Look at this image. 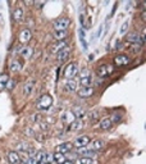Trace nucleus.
Wrapping results in <instances>:
<instances>
[{
  "instance_id": "f257e3e1",
  "label": "nucleus",
  "mask_w": 146,
  "mask_h": 164,
  "mask_svg": "<svg viewBox=\"0 0 146 164\" xmlns=\"http://www.w3.org/2000/svg\"><path fill=\"white\" fill-rule=\"evenodd\" d=\"M53 105V96L50 94H43L36 101V108L38 110H49Z\"/></svg>"
},
{
  "instance_id": "f03ea898",
  "label": "nucleus",
  "mask_w": 146,
  "mask_h": 164,
  "mask_svg": "<svg viewBox=\"0 0 146 164\" xmlns=\"http://www.w3.org/2000/svg\"><path fill=\"white\" fill-rule=\"evenodd\" d=\"M78 65H77V63H74V62H72V63H69L67 67H65V69H64V77L67 78V79H73L77 74H78Z\"/></svg>"
},
{
  "instance_id": "7ed1b4c3",
  "label": "nucleus",
  "mask_w": 146,
  "mask_h": 164,
  "mask_svg": "<svg viewBox=\"0 0 146 164\" xmlns=\"http://www.w3.org/2000/svg\"><path fill=\"white\" fill-rule=\"evenodd\" d=\"M113 72H114V67L112 64H101V65L98 67V69H96L98 76L101 77V78H105V77L110 76Z\"/></svg>"
},
{
  "instance_id": "20e7f679",
  "label": "nucleus",
  "mask_w": 146,
  "mask_h": 164,
  "mask_svg": "<svg viewBox=\"0 0 146 164\" xmlns=\"http://www.w3.org/2000/svg\"><path fill=\"white\" fill-rule=\"evenodd\" d=\"M71 24V19L67 18V17H63V18H59L54 22V30L55 31H67L68 27Z\"/></svg>"
},
{
  "instance_id": "39448f33",
  "label": "nucleus",
  "mask_w": 146,
  "mask_h": 164,
  "mask_svg": "<svg viewBox=\"0 0 146 164\" xmlns=\"http://www.w3.org/2000/svg\"><path fill=\"white\" fill-rule=\"evenodd\" d=\"M79 84L81 87H90L92 84V76L88 69H83L81 72V77H79Z\"/></svg>"
},
{
  "instance_id": "423d86ee",
  "label": "nucleus",
  "mask_w": 146,
  "mask_h": 164,
  "mask_svg": "<svg viewBox=\"0 0 146 164\" xmlns=\"http://www.w3.org/2000/svg\"><path fill=\"white\" fill-rule=\"evenodd\" d=\"M90 137L87 135H81V136H78V137L72 142L73 144V146L74 147H77V149H81V147H86L88 144H90Z\"/></svg>"
},
{
  "instance_id": "0eeeda50",
  "label": "nucleus",
  "mask_w": 146,
  "mask_h": 164,
  "mask_svg": "<svg viewBox=\"0 0 146 164\" xmlns=\"http://www.w3.org/2000/svg\"><path fill=\"white\" fill-rule=\"evenodd\" d=\"M32 38V31L31 28H23L21 32H19V43L21 44H27L28 41Z\"/></svg>"
},
{
  "instance_id": "6e6552de",
  "label": "nucleus",
  "mask_w": 146,
  "mask_h": 164,
  "mask_svg": "<svg viewBox=\"0 0 146 164\" xmlns=\"http://www.w3.org/2000/svg\"><path fill=\"white\" fill-rule=\"evenodd\" d=\"M69 54H71V48H69V46L62 49V50L57 54V59H58V62H59L60 64L64 63L65 60H67V59L69 58Z\"/></svg>"
},
{
  "instance_id": "1a4fd4ad",
  "label": "nucleus",
  "mask_w": 146,
  "mask_h": 164,
  "mask_svg": "<svg viewBox=\"0 0 146 164\" xmlns=\"http://www.w3.org/2000/svg\"><path fill=\"white\" fill-rule=\"evenodd\" d=\"M77 86H78V84L76 79H67L64 82V91L72 94V92L77 91Z\"/></svg>"
},
{
  "instance_id": "9d476101",
  "label": "nucleus",
  "mask_w": 146,
  "mask_h": 164,
  "mask_svg": "<svg viewBox=\"0 0 146 164\" xmlns=\"http://www.w3.org/2000/svg\"><path fill=\"white\" fill-rule=\"evenodd\" d=\"M114 63H115V65H118V67H122V65L129 64V63H131V59L126 55V54H119V55H117V57L114 58Z\"/></svg>"
},
{
  "instance_id": "9b49d317",
  "label": "nucleus",
  "mask_w": 146,
  "mask_h": 164,
  "mask_svg": "<svg viewBox=\"0 0 146 164\" xmlns=\"http://www.w3.org/2000/svg\"><path fill=\"white\" fill-rule=\"evenodd\" d=\"M67 46H69V45H68V41H67V40L57 41V43H55L54 45H51V53H53V54H58V53H59L62 49L67 48Z\"/></svg>"
},
{
  "instance_id": "f8f14e48",
  "label": "nucleus",
  "mask_w": 146,
  "mask_h": 164,
  "mask_svg": "<svg viewBox=\"0 0 146 164\" xmlns=\"http://www.w3.org/2000/svg\"><path fill=\"white\" fill-rule=\"evenodd\" d=\"M72 149H73V144L72 142H64V144H60V145H58L55 147V153L65 154V153H69Z\"/></svg>"
},
{
  "instance_id": "ddd939ff",
  "label": "nucleus",
  "mask_w": 146,
  "mask_h": 164,
  "mask_svg": "<svg viewBox=\"0 0 146 164\" xmlns=\"http://www.w3.org/2000/svg\"><path fill=\"white\" fill-rule=\"evenodd\" d=\"M62 119H63V122L65 123V125H71V123H73V122L77 119V117H76V113H74V112L67 110V112L63 114Z\"/></svg>"
},
{
  "instance_id": "4468645a",
  "label": "nucleus",
  "mask_w": 146,
  "mask_h": 164,
  "mask_svg": "<svg viewBox=\"0 0 146 164\" xmlns=\"http://www.w3.org/2000/svg\"><path fill=\"white\" fill-rule=\"evenodd\" d=\"M22 68H23V64H22L18 59H13V60L10 62V64H9V69H10V72H13V73L21 72Z\"/></svg>"
},
{
  "instance_id": "2eb2a0df",
  "label": "nucleus",
  "mask_w": 146,
  "mask_h": 164,
  "mask_svg": "<svg viewBox=\"0 0 146 164\" xmlns=\"http://www.w3.org/2000/svg\"><path fill=\"white\" fill-rule=\"evenodd\" d=\"M13 19H14L16 22H18V23L24 19V10H23V8L18 7V8H16L14 10H13Z\"/></svg>"
},
{
  "instance_id": "dca6fc26",
  "label": "nucleus",
  "mask_w": 146,
  "mask_h": 164,
  "mask_svg": "<svg viewBox=\"0 0 146 164\" xmlns=\"http://www.w3.org/2000/svg\"><path fill=\"white\" fill-rule=\"evenodd\" d=\"M77 94H78L79 98H90V96L94 95V89H92L91 86L90 87H81Z\"/></svg>"
},
{
  "instance_id": "f3484780",
  "label": "nucleus",
  "mask_w": 146,
  "mask_h": 164,
  "mask_svg": "<svg viewBox=\"0 0 146 164\" xmlns=\"http://www.w3.org/2000/svg\"><path fill=\"white\" fill-rule=\"evenodd\" d=\"M7 158H8V161L10 164H21V158H19V154L17 151H9L7 154Z\"/></svg>"
},
{
  "instance_id": "a211bd4d",
  "label": "nucleus",
  "mask_w": 146,
  "mask_h": 164,
  "mask_svg": "<svg viewBox=\"0 0 146 164\" xmlns=\"http://www.w3.org/2000/svg\"><path fill=\"white\" fill-rule=\"evenodd\" d=\"M112 119H110V117H105V118H103L100 122H99V127H100V130H103V131H107V130H109L110 127H112Z\"/></svg>"
},
{
  "instance_id": "6ab92c4d",
  "label": "nucleus",
  "mask_w": 146,
  "mask_h": 164,
  "mask_svg": "<svg viewBox=\"0 0 146 164\" xmlns=\"http://www.w3.org/2000/svg\"><path fill=\"white\" fill-rule=\"evenodd\" d=\"M77 153L79 155H82V156H87V158H94L96 156V151H94V150H88L86 147H81V149H78L77 150Z\"/></svg>"
},
{
  "instance_id": "aec40b11",
  "label": "nucleus",
  "mask_w": 146,
  "mask_h": 164,
  "mask_svg": "<svg viewBox=\"0 0 146 164\" xmlns=\"http://www.w3.org/2000/svg\"><path fill=\"white\" fill-rule=\"evenodd\" d=\"M90 146H91V150H94V151H99V150L104 149L105 144L103 140H94L90 142Z\"/></svg>"
},
{
  "instance_id": "412c9836",
  "label": "nucleus",
  "mask_w": 146,
  "mask_h": 164,
  "mask_svg": "<svg viewBox=\"0 0 146 164\" xmlns=\"http://www.w3.org/2000/svg\"><path fill=\"white\" fill-rule=\"evenodd\" d=\"M76 164H98V160L94 158H87V156H81L76 160Z\"/></svg>"
},
{
  "instance_id": "4be33fe9",
  "label": "nucleus",
  "mask_w": 146,
  "mask_h": 164,
  "mask_svg": "<svg viewBox=\"0 0 146 164\" xmlns=\"http://www.w3.org/2000/svg\"><path fill=\"white\" fill-rule=\"evenodd\" d=\"M33 87H35V81H27L23 86V94L24 95H30L32 91H33Z\"/></svg>"
},
{
  "instance_id": "5701e85b",
  "label": "nucleus",
  "mask_w": 146,
  "mask_h": 164,
  "mask_svg": "<svg viewBox=\"0 0 146 164\" xmlns=\"http://www.w3.org/2000/svg\"><path fill=\"white\" fill-rule=\"evenodd\" d=\"M32 54H33V49L30 48V46H26L21 50V55L24 58V59H30L32 57Z\"/></svg>"
},
{
  "instance_id": "b1692460",
  "label": "nucleus",
  "mask_w": 146,
  "mask_h": 164,
  "mask_svg": "<svg viewBox=\"0 0 146 164\" xmlns=\"http://www.w3.org/2000/svg\"><path fill=\"white\" fill-rule=\"evenodd\" d=\"M68 32L67 31H54V38L57 41H62V40H67Z\"/></svg>"
},
{
  "instance_id": "393cba45",
  "label": "nucleus",
  "mask_w": 146,
  "mask_h": 164,
  "mask_svg": "<svg viewBox=\"0 0 146 164\" xmlns=\"http://www.w3.org/2000/svg\"><path fill=\"white\" fill-rule=\"evenodd\" d=\"M82 127H83V122L79 120V119H76L73 123H71V125H69V128L72 131H78V130H81Z\"/></svg>"
},
{
  "instance_id": "a878e982",
  "label": "nucleus",
  "mask_w": 146,
  "mask_h": 164,
  "mask_svg": "<svg viewBox=\"0 0 146 164\" xmlns=\"http://www.w3.org/2000/svg\"><path fill=\"white\" fill-rule=\"evenodd\" d=\"M53 160H54L55 163H58V164H62V163H64L65 160H67V158H65V154L55 153L54 155H53Z\"/></svg>"
},
{
  "instance_id": "bb28decb",
  "label": "nucleus",
  "mask_w": 146,
  "mask_h": 164,
  "mask_svg": "<svg viewBox=\"0 0 146 164\" xmlns=\"http://www.w3.org/2000/svg\"><path fill=\"white\" fill-rule=\"evenodd\" d=\"M8 81H9V76L7 73H2V74H0V90H3L7 86Z\"/></svg>"
},
{
  "instance_id": "cd10ccee",
  "label": "nucleus",
  "mask_w": 146,
  "mask_h": 164,
  "mask_svg": "<svg viewBox=\"0 0 146 164\" xmlns=\"http://www.w3.org/2000/svg\"><path fill=\"white\" fill-rule=\"evenodd\" d=\"M137 38H138V35L136 32H131V33L127 35V41H128V43L137 44Z\"/></svg>"
},
{
  "instance_id": "c85d7f7f",
  "label": "nucleus",
  "mask_w": 146,
  "mask_h": 164,
  "mask_svg": "<svg viewBox=\"0 0 146 164\" xmlns=\"http://www.w3.org/2000/svg\"><path fill=\"white\" fill-rule=\"evenodd\" d=\"M128 28H129V21H124L122 23V26H121V28H119V33H121V35H126L127 31H128Z\"/></svg>"
},
{
  "instance_id": "c756f323",
  "label": "nucleus",
  "mask_w": 146,
  "mask_h": 164,
  "mask_svg": "<svg viewBox=\"0 0 146 164\" xmlns=\"http://www.w3.org/2000/svg\"><path fill=\"white\" fill-rule=\"evenodd\" d=\"M110 119H112V123H119L122 120V114L121 113H115V114H113L110 117Z\"/></svg>"
},
{
  "instance_id": "7c9ffc66",
  "label": "nucleus",
  "mask_w": 146,
  "mask_h": 164,
  "mask_svg": "<svg viewBox=\"0 0 146 164\" xmlns=\"http://www.w3.org/2000/svg\"><path fill=\"white\" fill-rule=\"evenodd\" d=\"M14 85H16V81H14V79H9L5 87H7V89H9V90H12L13 87H14Z\"/></svg>"
},
{
  "instance_id": "2f4dec72",
  "label": "nucleus",
  "mask_w": 146,
  "mask_h": 164,
  "mask_svg": "<svg viewBox=\"0 0 146 164\" xmlns=\"http://www.w3.org/2000/svg\"><path fill=\"white\" fill-rule=\"evenodd\" d=\"M26 164H36V160H35V158L30 156V158L27 159V161H26Z\"/></svg>"
},
{
  "instance_id": "473e14b6",
  "label": "nucleus",
  "mask_w": 146,
  "mask_h": 164,
  "mask_svg": "<svg viewBox=\"0 0 146 164\" xmlns=\"http://www.w3.org/2000/svg\"><path fill=\"white\" fill-rule=\"evenodd\" d=\"M32 119H35V120H38V122H40V119H41V115H38V114H37V115H33V117H32Z\"/></svg>"
},
{
  "instance_id": "72a5a7b5",
  "label": "nucleus",
  "mask_w": 146,
  "mask_h": 164,
  "mask_svg": "<svg viewBox=\"0 0 146 164\" xmlns=\"http://www.w3.org/2000/svg\"><path fill=\"white\" fill-rule=\"evenodd\" d=\"M101 31H103V26H100V27H99V32H98V36H99V37L101 36Z\"/></svg>"
},
{
  "instance_id": "f704fd0d",
  "label": "nucleus",
  "mask_w": 146,
  "mask_h": 164,
  "mask_svg": "<svg viewBox=\"0 0 146 164\" xmlns=\"http://www.w3.org/2000/svg\"><path fill=\"white\" fill-rule=\"evenodd\" d=\"M62 164H73V161H72V160H65V161L62 163Z\"/></svg>"
}]
</instances>
